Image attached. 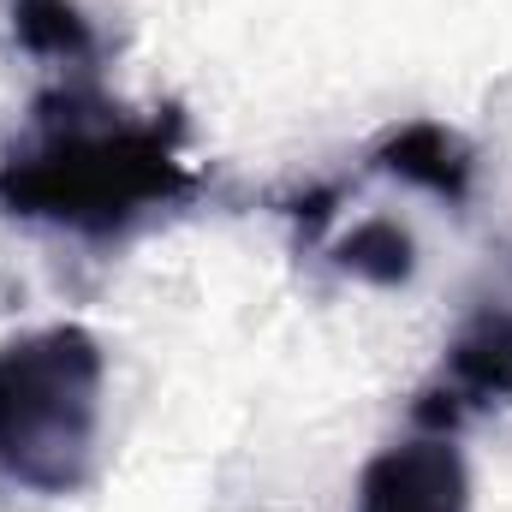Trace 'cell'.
I'll return each mask as SVG.
<instances>
[{"instance_id":"obj_1","label":"cell","mask_w":512,"mask_h":512,"mask_svg":"<svg viewBox=\"0 0 512 512\" xmlns=\"http://www.w3.org/2000/svg\"><path fill=\"white\" fill-rule=\"evenodd\" d=\"M102 423V352L78 328H48L6 346L0 358V465L42 489L66 495L90 477Z\"/></svg>"},{"instance_id":"obj_2","label":"cell","mask_w":512,"mask_h":512,"mask_svg":"<svg viewBox=\"0 0 512 512\" xmlns=\"http://www.w3.org/2000/svg\"><path fill=\"white\" fill-rule=\"evenodd\" d=\"M185 185L173 149L161 143V131L137 126H108V131H48L30 149H18L0 173V197L18 215H48V221H72V227H114L137 215L143 203H161Z\"/></svg>"},{"instance_id":"obj_3","label":"cell","mask_w":512,"mask_h":512,"mask_svg":"<svg viewBox=\"0 0 512 512\" xmlns=\"http://www.w3.org/2000/svg\"><path fill=\"white\" fill-rule=\"evenodd\" d=\"M358 512H471L459 453L447 441H411L382 453L358 483Z\"/></svg>"},{"instance_id":"obj_4","label":"cell","mask_w":512,"mask_h":512,"mask_svg":"<svg viewBox=\"0 0 512 512\" xmlns=\"http://www.w3.org/2000/svg\"><path fill=\"white\" fill-rule=\"evenodd\" d=\"M453 387L471 399V405H489L512 393V310H483L459 340H453Z\"/></svg>"},{"instance_id":"obj_5","label":"cell","mask_w":512,"mask_h":512,"mask_svg":"<svg viewBox=\"0 0 512 512\" xmlns=\"http://www.w3.org/2000/svg\"><path fill=\"white\" fill-rule=\"evenodd\" d=\"M387 167L393 173H405V179H417V185H429V191H465V155H459V143L447 137L441 126H411L393 149H387Z\"/></svg>"},{"instance_id":"obj_6","label":"cell","mask_w":512,"mask_h":512,"mask_svg":"<svg viewBox=\"0 0 512 512\" xmlns=\"http://www.w3.org/2000/svg\"><path fill=\"white\" fill-rule=\"evenodd\" d=\"M18 30L30 48H78L84 24L66 0H18Z\"/></svg>"}]
</instances>
